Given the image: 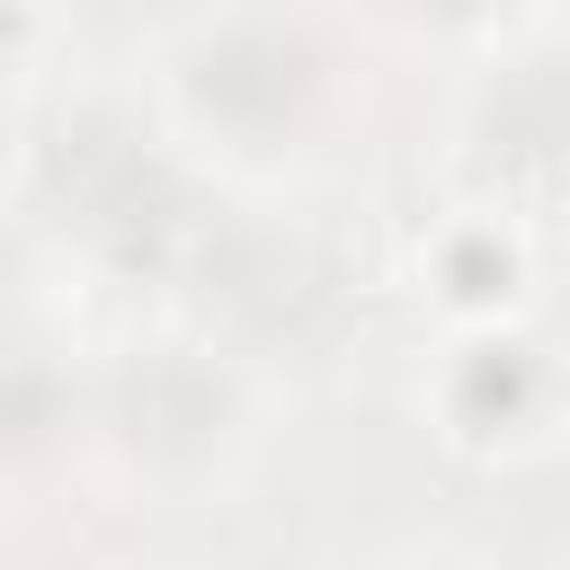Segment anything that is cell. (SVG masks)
Masks as SVG:
<instances>
[{
	"mask_svg": "<svg viewBox=\"0 0 570 570\" xmlns=\"http://www.w3.org/2000/svg\"><path fill=\"white\" fill-rule=\"evenodd\" d=\"M240 89H258V98H267V116L285 125V116L303 107L312 71H303V53H294V45H276V36H232L223 53H205L196 98H205L214 116H232V107H240Z\"/></svg>",
	"mask_w": 570,
	"mask_h": 570,
	"instance_id": "obj_1",
	"label": "cell"
}]
</instances>
